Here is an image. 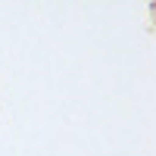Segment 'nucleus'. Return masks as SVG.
Here are the masks:
<instances>
[]
</instances>
